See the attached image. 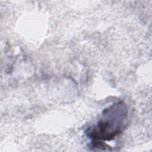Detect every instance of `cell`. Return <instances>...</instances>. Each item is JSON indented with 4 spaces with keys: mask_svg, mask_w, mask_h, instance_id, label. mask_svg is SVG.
<instances>
[{
    "mask_svg": "<svg viewBox=\"0 0 152 152\" xmlns=\"http://www.w3.org/2000/svg\"><path fill=\"white\" fill-rule=\"evenodd\" d=\"M128 109L123 101H119L105 108L97 122L86 131L91 142H102L115 138L124 128L127 117Z\"/></svg>",
    "mask_w": 152,
    "mask_h": 152,
    "instance_id": "obj_1",
    "label": "cell"
}]
</instances>
